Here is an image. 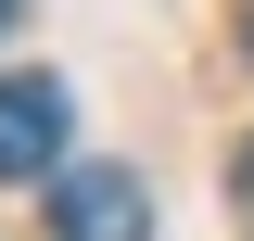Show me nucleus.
<instances>
[{"label": "nucleus", "instance_id": "2", "mask_svg": "<svg viewBox=\"0 0 254 241\" xmlns=\"http://www.w3.org/2000/svg\"><path fill=\"white\" fill-rule=\"evenodd\" d=\"M64 76H0V178H64Z\"/></svg>", "mask_w": 254, "mask_h": 241}, {"label": "nucleus", "instance_id": "3", "mask_svg": "<svg viewBox=\"0 0 254 241\" xmlns=\"http://www.w3.org/2000/svg\"><path fill=\"white\" fill-rule=\"evenodd\" d=\"M0 26H13V0H0Z\"/></svg>", "mask_w": 254, "mask_h": 241}, {"label": "nucleus", "instance_id": "1", "mask_svg": "<svg viewBox=\"0 0 254 241\" xmlns=\"http://www.w3.org/2000/svg\"><path fill=\"white\" fill-rule=\"evenodd\" d=\"M51 241H153V190L127 165H64L51 178Z\"/></svg>", "mask_w": 254, "mask_h": 241}]
</instances>
